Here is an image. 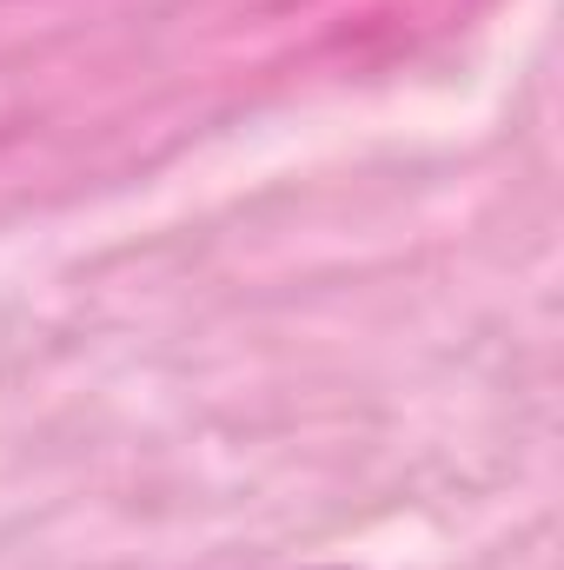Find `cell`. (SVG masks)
I'll use <instances>...</instances> for the list:
<instances>
[{"mask_svg":"<svg viewBox=\"0 0 564 570\" xmlns=\"http://www.w3.org/2000/svg\"><path fill=\"white\" fill-rule=\"evenodd\" d=\"M319 570H346V564H319Z\"/></svg>","mask_w":564,"mask_h":570,"instance_id":"cell-1","label":"cell"}]
</instances>
